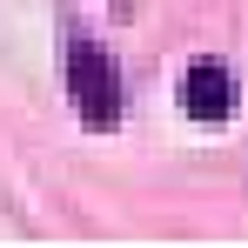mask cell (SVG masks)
I'll use <instances>...</instances> for the list:
<instances>
[{"mask_svg":"<svg viewBox=\"0 0 248 248\" xmlns=\"http://www.w3.org/2000/svg\"><path fill=\"white\" fill-rule=\"evenodd\" d=\"M67 94H74V114L87 127H114L121 121V74H114V61L101 54L94 41H67Z\"/></svg>","mask_w":248,"mask_h":248,"instance_id":"6da1fadb","label":"cell"},{"mask_svg":"<svg viewBox=\"0 0 248 248\" xmlns=\"http://www.w3.org/2000/svg\"><path fill=\"white\" fill-rule=\"evenodd\" d=\"M181 108H188L195 121H228V114H235V74H228L221 61H195L188 81H181Z\"/></svg>","mask_w":248,"mask_h":248,"instance_id":"7a4b0ae2","label":"cell"}]
</instances>
